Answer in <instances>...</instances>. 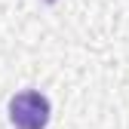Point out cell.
<instances>
[{
  "label": "cell",
  "mask_w": 129,
  "mask_h": 129,
  "mask_svg": "<svg viewBox=\"0 0 129 129\" xmlns=\"http://www.w3.org/2000/svg\"><path fill=\"white\" fill-rule=\"evenodd\" d=\"M9 120L15 129H46L49 123V99L43 92H19L9 102Z\"/></svg>",
  "instance_id": "obj_1"
},
{
  "label": "cell",
  "mask_w": 129,
  "mask_h": 129,
  "mask_svg": "<svg viewBox=\"0 0 129 129\" xmlns=\"http://www.w3.org/2000/svg\"><path fill=\"white\" fill-rule=\"evenodd\" d=\"M46 3H55V0H46Z\"/></svg>",
  "instance_id": "obj_2"
}]
</instances>
